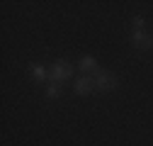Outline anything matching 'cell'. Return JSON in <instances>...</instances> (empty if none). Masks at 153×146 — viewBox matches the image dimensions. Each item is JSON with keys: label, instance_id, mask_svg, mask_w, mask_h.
<instances>
[{"label": "cell", "instance_id": "4", "mask_svg": "<svg viewBox=\"0 0 153 146\" xmlns=\"http://www.w3.org/2000/svg\"><path fill=\"white\" fill-rule=\"evenodd\" d=\"M92 88H95V80H90V78H80V80H75V93H80V95L90 93Z\"/></svg>", "mask_w": 153, "mask_h": 146}, {"label": "cell", "instance_id": "8", "mask_svg": "<svg viewBox=\"0 0 153 146\" xmlns=\"http://www.w3.org/2000/svg\"><path fill=\"white\" fill-rule=\"evenodd\" d=\"M134 29H143V17H141V15L134 17Z\"/></svg>", "mask_w": 153, "mask_h": 146}, {"label": "cell", "instance_id": "5", "mask_svg": "<svg viewBox=\"0 0 153 146\" xmlns=\"http://www.w3.org/2000/svg\"><path fill=\"white\" fill-rule=\"evenodd\" d=\"M29 73H32L34 80H44V78H46V71H44V66H39V63H34V66L29 68Z\"/></svg>", "mask_w": 153, "mask_h": 146}, {"label": "cell", "instance_id": "3", "mask_svg": "<svg viewBox=\"0 0 153 146\" xmlns=\"http://www.w3.org/2000/svg\"><path fill=\"white\" fill-rule=\"evenodd\" d=\"M131 42L136 44L139 49H151V46H153V34H146V32H141V29H134Z\"/></svg>", "mask_w": 153, "mask_h": 146}, {"label": "cell", "instance_id": "2", "mask_svg": "<svg viewBox=\"0 0 153 146\" xmlns=\"http://www.w3.org/2000/svg\"><path fill=\"white\" fill-rule=\"evenodd\" d=\"M73 76V68L68 66V61H56L53 68H51V80L53 83H59V80H66Z\"/></svg>", "mask_w": 153, "mask_h": 146}, {"label": "cell", "instance_id": "6", "mask_svg": "<svg viewBox=\"0 0 153 146\" xmlns=\"http://www.w3.org/2000/svg\"><path fill=\"white\" fill-rule=\"evenodd\" d=\"M80 68H83V71H97V61H95L92 56H85V59L80 61Z\"/></svg>", "mask_w": 153, "mask_h": 146}, {"label": "cell", "instance_id": "1", "mask_svg": "<svg viewBox=\"0 0 153 146\" xmlns=\"http://www.w3.org/2000/svg\"><path fill=\"white\" fill-rule=\"evenodd\" d=\"M95 88H100V90H112V88H117V78L112 76V73L107 71H95Z\"/></svg>", "mask_w": 153, "mask_h": 146}, {"label": "cell", "instance_id": "7", "mask_svg": "<svg viewBox=\"0 0 153 146\" xmlns=\"http://www.w3.org/2000/svg\"><path fill=\"white\" fill-rule=\"evenodd\" d=\"M46 95H49V98H59V95H61V88H59V83H51V85L46 88Z\"/></svg>", "mask_w": 153, "mask_h": 146}]
</instances>
